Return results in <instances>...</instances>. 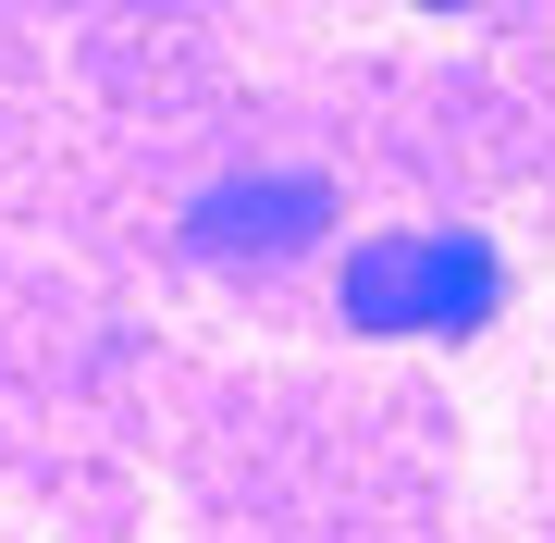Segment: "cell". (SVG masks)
Wrapping results in <instances>:
<instances>
[{
	"label": "cell",
	"instance_id": "cell-1",
	"mask_svg": "<svg viewBox=\"0 0 555 543\" xmlns=\"http://www.w3.org/2000/svg\"><path fill=\"white\" fill-rule=\"evenodd\" d=\"M506 297V260L469 235V222H420V235H371L346 247V334H481Z\"/></svg>",
	"mask_w": 555,
	"mask_h": 543
},
{
	"label": "cell",
	"instance_id": "cell-2",
	"mask_svg": "<svg viewBox=\"0 0 555 543\" xmlns=\"http://www.w3.org/2000/svg\"><path fill=\"white\" fill-rule=\"evenodd\" d=\"M185 235H198L210 260H284V247L334 235V185L321 173H235V185H210V198L185 210Z\"/></svg>",
	"mask_w": 555,
	"mask_h": 543
}]
</instances>
